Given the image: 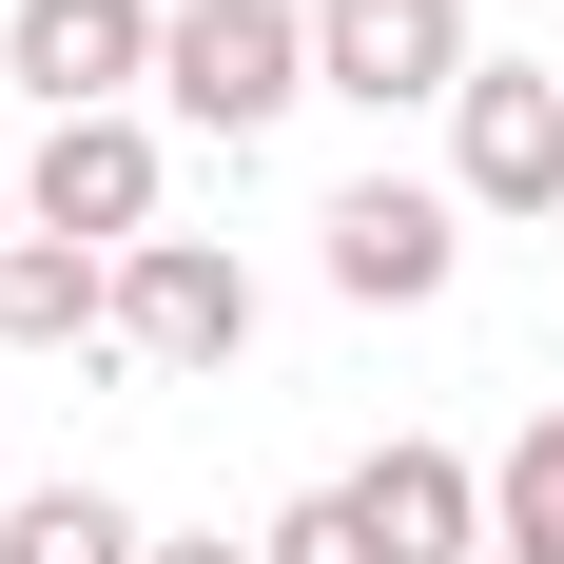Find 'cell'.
<instances>
[{"instance_id":"1","label":"cell","mask_w":564,"mask_h":564,"mask_svg":"<svg viewBox=\"0 0 564 564\" xmlns=\"http://www.w3.org/2000/svg\"><path fill=\"white\" fill-rule=\"evenodd\" d=\"M156 98L195 117V137H273V117L312 98V0H175Z\"/></svg>"},{"instance_id":"2","label":"cell","mask_w":564,"mask_h":564,"mask_svg":"<svg viewBox=\"0 0 564 564\" xmlns=\"http://www.w3.org/2000/svg\"><path fill=\"white\" fill-rule=\"evenodd\" d=\"M156 117H40V156H20V234L58 253H156Z\"/></svg>"},{"instance_id":"3","label":"cell","mask_w":564,"mask_h":564,"mask_svg":"<svg viewBox=\"0 0 564 564\" xmlns=\"http://www.w3.org/2000/svg\"><path fill=\"white\" fill-rule=\"evenodd\" d=\"M467 78H487L467 0H312V98L409 117V98H467Z\"/></svg>"},{"instance_id":"4","label":"cell","mask_w":564,"mask_h":564,"mask_svg":"<svg viewBox=\"0 0 564 564\" xmlns=\"http://www.w3.org/2000/svg\"><path fill=\"white\" fill-rule=\"evenodd\" d=\"M156 40H175V0H20L0 20V78L40 117H137L117 78H156Z\"/></svg>"},{"instance_id":"5","label":"cell","mask_w":564,"mask_h":564,"mask_svg":"<svg viewBox=\"0 0 564 564\" xmlns=\"http://www.w3.org/2000/svg\"><path fill=\"white\" fill-rule=\"evenodd\" d=\"M312 234H332V292H350V312H429V292L467 273V195H429V175H350Z\"/></svg>"},{"instance_id":"6","label":"cell","mask_w":564,"mask_h":564,"mask_svg":"<svg viewBox=\"0 0 564 564\" xmlns=\"http://www.w3.org/2000/svg\"><path fill=\"white\" fill-rule=\"evenodd\" d=\"M448 195L467 215H564V78L545 58H487L448 98Z\"/></svg>"},{"instance_id":"7","label":"cell","mask_w":564,"mask_h":564,"mask_svg":"<svg viewBox=\"0 0 564 564\" xmlns=\"http://www.w3.org/2000/svg\"><path fill=\"white\" fill-rule=\"evenodd\" d=\"M117 350H137V370H234V350H253V273H234L215 234L117 253Z\"/></svg>"},{"instance_id":"8","label":"cell","mask_w":564,"mask_h":564,"mask_svg":"<svg viewBox=\"0 0 564 564\" xmlns=\"http://www.w3.org/2000/svg\"><path fill=\"white\" fill-rule=\"evenodd\" d=\"M350 507H370L390 564H467V545H487V467H467V448H370Z\"/></svg>"},{"instance_id":"9","label":"cell","mask_w":564,"mask_h":564,"mask_svg":"<svg viewBox=\"0 0 564 564\" xmlns=\"http://www.w3.org/2000/svg\"><path fill=\"white\" fill-rule=\"evenodd\" d=\"M98 332H117V253L20 234V253H0V350H98Z\"/></svg>"},{"instance_id":"10","label":"cell","mask_w":564,"mask_h":564,"mask_svg":"<svg viewBox=\"0 0 564 564\" xmlns=\"http://www.w3.org/2000/svg\"><path fill=\"white\" fill-rule=\"evenodd\" d=\"M0 564H156V525L117 507V487H20L0 507Z\"/></svg>"},{"instance_id":"11","label":"cell","mask_w":564,"mask_h":564,"mask_svg":"<svg viewBox=\"0 0 564 564\" xmlns=\"http://www.w3.org/2000/svg\"><path fill=\"white\" fill-rule=\"evenodd\" d=\"M487 545H507V564H564V409H525V448L487 467Z\"/></svg>"},{"instance_id":"12","label":"cell","mask_w":564,"mask_h":564,"mask_svg":"<svg viewBox=\"0 0 564 564\" xmlns=\"http://www.w3.org/2000/svg\"><path fill=\"white\" fill-rule=\"evenodd\" d=\"M253 564H390V545H370V507H350V487H312V507L253 525Z\"/></svg>"},{"instance_id":"13","label":"cell","mask_w":564,"mask_h":564,"mask_svg":"<svg viewBox=\"0 0 564 564\" xmlns=\"http://www.w3.org/2000/svg\"><path fill=\"white\" fill-rule=\"evenodd\" d=\"M156 564H253V545H234V525H175V545H156Z\"/></svg>"},{"instance_id":"14","label":"cell","mask_w":564,"mask_h":564,"mask_svg":"<svg viewBox=\"0 0 564 564\" xmlns=\"http://www.w3.org/2000/svg\"><path fill=\"white\" fill-rule=\"evenodd\" d=\"M0 253H20V156H0Z\"/></svg>"}]
</instances>
